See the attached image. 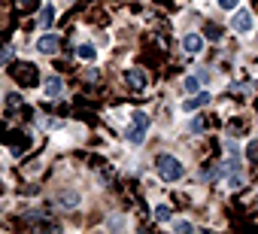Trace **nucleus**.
Returning a JSON list of instances; mask_svg holds the SVG:
<instances>
[{
  "label": "nucleus",
  "instance_id": "nucleus-1",
  "mask_svg": "<svg viewBox=\"0 0 258 234\" xmlns=\"http://www.w3.org/2000/svg\"><path fill=\"white\" fill-rule=\"evenodd\" d=\"M155 170H158V177H161V180H167V183H176V180L185 173L182 161H179V158H173V155H158V158H155Z\"/></svg>",
  "mask_w": 258,
  "mask_h": 234
},
{
  "label": "nucleus",
  "instance_id": "nucleus-2",
  "mask_svg": "<svg viewBox=\"0 0 258 234\" xmlns=\"http://www.w3.org/2000/svg\"><path fill=\"white\" fill-rule=\"evenodd\" d=\"M146 131H149V115L146 112H134L131 125H127V131H124V140L134 143V146H140L146 140Z\"/></svg>",
  "mask_w": 258,
  "mask_h": 234
},
{
  "label": "nucleus",
  "instance_id": "nucleus-3",
  "mask_svg": "<svg viewBox=\"0 0 258 234\" xmlns=\"http://www.w3.org/2000/svg\"><path fill=\"white\" fill-rule=\"evenodd\" d=\"M124 82H127V88H131V91H146V88H149V76H146V70H140V67L124 70Z\"/></svg>",
  "mask_w": 258,
  "mask_h": 234
},
{
  "label": "nucleus",
  "instance_id": "nucleus-4",
  "mask_svg": "<svg viewBox=\"0 0 258 234\" xmlns=\"http://www.w3.org/2000/svg\"><path fill=\"white\" fill-rule=\"evenodd\" d=\"M252 25H255V19H252V13H249V10H237V13L231 16V28H234L237 34H249V31H252Z\"/></svg>",
  "mask_w": 258,
  "mask_h": 234
},
{
  "label": "nucleus",
  "instance_id": "nucleus-5",
  "mask_svg": "<svg viewBox=\"0 0 258 234\" xmlns=\"http://www.w3.org/2000/svg\"><path fill=\"white\" fill-rule=\"evenodd\" d=\"M13 76H16L22 85H31V82L37 79V70H34V64H28V61H19V64H13Z\"/></svg>",
  "mask_w": 258,
  "mask_h": 234
},
{
  "label": "nucleus",
  "instance_id": "nucleus-6",
  "mask_svg": "<svg viewBox=\"0 0 258 234\" xmlns=\"http://www.w3.org/2000/svg\"><path fill=\"white\" fill-rule=\"evenodd\" d=\"M58 46H61V37H55V34H43V37L37 40L40 55H55V52H58Z\"/></svg>",
  "mask_w": 258,
  "mask_h": 234
},
{
  "label": "nucleus",
  "instance_id": "nucleus-7",
  "mask_svg": "<svg viewBox=\"0 0 258 234\" xmlns=\"http://www.w3.org/2000/svg\"><path fill=\"white\" fill-rule=\"evenodd\" d=\"M210 103V91H195L188 100H182V109L185 112H195V109H201V106H207Z\"/></svg>",
  "mask_w": 258,
  "mask_h": 234
},
{
  "label": "nucleus",
  "instance_id": "nucleus-8",
  "mask_svg": "<svg viewBox=\"0 0 258 234\" xmlns=\"http://www.w3.org/2000/svg\"><path fill=\"white\" fill-rule=\"evenodd\" d=\"M201 49H204V37H201V34H185V37H182V52L198 55Z\"/></svg>",
  "mask_w": 258,
  "mask_h": 234
},
{
  "label": "nucleus",
  "instance_id": "nucleus-9",
  "mask_svg": "<svg viewBox=\"0 0 258 234\" xmlns=\"http://www.w3.org/2000/svg\"><path fill=\"white\" fill-rule=\"evenodd\" d=\"M43 91H46L49 97H58V94L64 91V79H61V76H49V79L43 82Z\"/></svg>",
  "mask_w": 258,
  "mask_h": 234
},
{
  "label": "nucleus",
  "instance_id": "nucleus-10",
  "mask_svg": "<svg viewBox=\"0 0 258 234\" xmlns=\"http://www.w3.org/2000/svg\"><path fill=\"white\" fill-rule=\"evenodd\" d=\"M76 55H79L82 61H88V64H91V61H97V49H94L91 43H82V46L76 49Z\"/></svg>",
  "mask_w": 258,
  "mask_h": 234
},
{
  "label": "nucleus",
  "instance_id": "nucleus-11",
  "mask_svg": "<svg viewBox=\"0 0 258 234\" xmlns=\"http://www.w3.org/2000/svg\"><path fill=\"white\" fill-rule=\"evenodd\" d=\"M55 25V7H43L40 13V28H52Z\"/></svg>",
  "mask_w": 258,
  "mask_h": 234
},
{
  "label": "nucleus",
  "instance_id": "nucleus-12",
  "mask_svg": "<svg viewBox=\"0 0 258 234\" xmlns=\"http://www.w3.org/2000/svg\"><path fill=\"white\" fill-rule=\"evenodd\" d=\"M201 88V76H185V82H182V91L185 94H195Z\"/></svg>",
  "mask_w": 258,
  "mask_h": 234
},
{
  "label": "nucleus",
  "instance_id": "nucleus-13",
  "mask_svg": "<svg viewBox=\"0 0 258 234\" xmlns=\"http://www.w3.org/2000/svg\"><path fill=\"white\" fill-rule=\"evenodd\" d=\"M155 219L158 222H170V207L167 204H155Z\"/></svg>",
  "mask_w": 258,
  "mask_h": 234
},
{
  "label": "nucleus",
  "instance_id": "nucleus-14",
  "mask_svg": "<svg viewBox=\"0 0 258 234\" xmlns=\"http://www.w3.org/2000/svg\"><path fill=\"white\" fill-rule=\"evenodd\" d=\"M246 161H258V140L246 143Z\"/></svg>",
  "mask_w": 258,
  "mask_h": 234
},
{
  "label": "nucleus",
  "instance_id": "nucleus-15",
  "mask_svg": "<svg viewBox=\"0 0 258 234\" xmlns=\"http://www.w3.org/2000/svg\"><path fill=\"white\" fill-rule=\"evenodd\" d=\"M191 228H195V225H191L188 219H176V222H173V231H179V234H185V231H191Z\"/></svg>",
  "mask_w": 258,
  "mask_h": 234
},
{
  "label": "nucleus",
  "instance_id": "nucleus-16",
  "mask_svg": "<svg viewBox=\"0 0 258 234\" xmlns=\"http://www.w3.org/2000/svg\"><path fill=\"white\" fill-rule=\"evenodd\" d=\"M61 204L73 207V204H79V195H76V192H67V195H61Z\"/></svg>",
  "mask_w": 258,
  "mask_h": 234
},
{
  "label": "nucleus",
  "instance_id": "nucleus-17",
  "mask_svg": "<svg viewBox=\"0 0 258 234\" xmlns=\"http://www.w3.org/2000/svg\"><path fill=\"white\" fill-rule=\"evenodd\" d=\"M219 7L231 13V10H237V7H240V0H219Z\"/></svg>",
  "mask_w": 258,
  "mask_h": 234
},
{
  "label": "nucleus",
  "instance_id": "nucleus-18",
  "mask_svg": "<svg viewBox=\"0 0 258 234\" xmlns=\"http://www.w3.org/2000/svg\"><path fill=\"white\" fill-rule=\"evenodd\" d=\"M188 131H191V134H201V131H204V119H195V122L188 125Z\"/></svg>",
  "mask_w": 258,
  "mask_h": 234
},
{
  "label": "nucleus",
  "instance_id": "nucleus-19",
  "mask_svg": "<svg viewBox=\"0 0 258 234\" xmlns=\"http://www.w3.org/2000/svg\"><path fill=\"white\" fill-rule=\"evenodd\" d=\"M34 4V0H19V7H31Z\"/></svg>",
  "mask_w": 258,
  "mask_h": 234
}]
</instances>
